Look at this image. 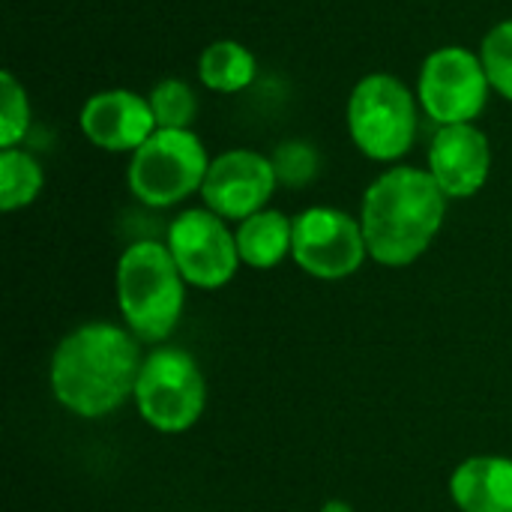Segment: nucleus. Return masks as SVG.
<instances>
[{"label":"nucleus","instance_id":"nucleus-2","mask_svg":"<svg viewBox=\"0 0 512 512\" xmlns=\"http://www.w3.org/2000/svg\"><path fill=\"white\" fill-rule=\"evenodd\" d=\"M447 195L429 168L393 165L363 195L360 225L369 258L384 267L414 264L438 237L447 216Z\"/></svg>","mask_w":512,"mask_h":512},{"label":"nucleus","instance_id":"nucleus-3","mask_svg":"<svg viewBox=\"0 0 512 512\" xmlns=\"http://www.w3.org/2000/svg\"><path fill=\"white\" fill-rule=\"evenodd\" d=\"M186 300V279L168 243L138 240L117 261V306L138 342H165Z\"/></svg>","mask_w":512,"mask_h":512},{"label":"nucleus","instance_id":"nucleus-21","mask_svg":"<svg viewBox=\"0 0 512 512\" xmlns=\"http://www.w3.org/2000/svg\"><path fill=\"white\" fill-rule=\"evenodd\" d=\"M324 512H351V510H348L345 504H327V507H324Z\"/></svg>","mask_w":512,"mask_h":512},{"label":"nucleus","instance_id":"nucleus-4","mask_svg":"<svg viewBox=\"0 0 512 512\" xmlns=\"http://www.w3.org/2000/svg\"><path fill=\"white\" fill-rule=\"evenodd\" d=\"M420 99L402 78L390 72L363 75L345 108L354 147L372 162H399L417 141Z\"/></svg>","mask_w":512,"mask_h":512},{"label":"nucleus","instance_id":"nucleus-13","mask_svg":"<svg viewBox=\"0 0 512 512\" xmlns=\"http://www.w3.org/2000/svg\"><path fill=\"white\" fill-rule=\"evenodd\" d=\"M450 498L462 512H512V459H465L450 477Z\"/></svg>","mask_w":512,"mask_h":512},{"label":"nucleus","instance_id":"nucleus-6","mask_svg":"<svg viewBox=\"0 0 512 512\" xmlns=\"http://www.w3.org/2000/svg\"><path fill=\"white\" fill-rule=\"evenodd\" d=\"M132 399L144 423L156 432L177 435L192 429L204 414L207 384L192 354L180 348H156L141 363Z\"/></svg>","mask_w":512,"mask_h":512},{"label":"nucleus","instance_id":"nucleus-20","mask_svg":"<svg viewBox=\"0 0 512 512\" xmlns=\"http://www.w3.org/2000/svg\"><path fill=\"white\" fill-rule=\"evenodd\" d=\"M279 183L306 186L318 174V150L306 141H285L273 156Z\"/></svg>","mask_w":512,"mask_h":512},{"label":"nucleus","instance_id":"nucleus-11","mask_svg":"<svg viewBox=\"0 0 512 512\" xmlns=\"http://www.w3.org/2000/svg\"><path fill=\"white\" fill-rule=\"evenodd\" d=\"M84 138L108 153H135L159 126L147 96L129 87H111L93 93L78 114Z\"/></svg>","mask_w":512,"mask_h":512},{"label":"nucleus","instance_id":"nucleus-7","mask_svg":"<svg viewBox=\"0 0 512 512\" xmlns=\"http://www.w3.org/2000/svg\"><path fill=\"white\" fill-rule=\"evenodd\" d=\"M492 96L480 51L465 45H441L426 54L417 75V99L435 126L477 123Z\"/></svg>","mask_w":512,"mask_h":512},{"label":"nucleus","instance_id":"nucleus-16","mask_svg":"<svg viewBox=\"0 0 512 512\" xmlns=\"http://www.w3.org/2000/svg\"><path fill=\"white\" fill-rule=\"evenodd\" d=\"M45 186V171L33 153L24 147L0 150V210L15 213L30 207Z\"/></svg>","mask_w":512,"mask_h":512},{"label":"nucleus","instance_id":"nucleus-12","mask_svg":"<svg viewBox=\"0 0 512 512\" xmlns=\"http://www.w3.org/2000/svg\"><path fill=\"white\" fill-rule=\"evenodd\" d=\"M426 168L450 201L474 198L492 174V144L477 123L438 126Z\"/></svg>","mask_w":512,"mask_h":512},{"label":"nucleus","instance_id":"nucleus-5","mask_svg":"<svg viewBox=\"0 0 512 512\" xmlns=\"http://www.w3.org/2000/svg\"><path fill=\"white\" fill-rule=\"evenodd\" d=\"M210 168L204 141L192 129H156L129 159V189L147 207H174L201 192Z\"/></svg>","mask_w":512,"mask_h":512},{"label":"nucleus","instance_id":"nucleus-15","mask_svg":"<svg viewBox=\"0 0 512 512\" xmlns=\"http://www.w3.org/2000/svg\"><path fill=\"white\" fill-rule=\"evenodd\" d=\"M258 75L255 54L237 39H216L198 57V81L213 93H240Z\"/></svg>","mask_w":512,"mask_h":512},{"label":"nucleus","instance_id":"nucleus-10","mask_svg":"<svg viewBox=\"0 0 512 512\" xmlns=\"http://www.w3.org/2000/svg\"><path fill=\"white\" fill-rule=\"evenodd\" d=\"M279 186V174L273 159L255 150H225L210 159L201 198L204 207L222 216L225 222H243L261 210L273 198Z\"/></svg>","mask_w":512,"mask_h":512},{"label":"nucleus","instance_id":"nucleus-1","mask_svg":"<svg viewBox=\"0 0 512 512\" xmlns=\"http://www.w3.org/2000/svg\"><path fill=\"white\" fill-rule=\"evenodd\" d=\"M141 363L132 330L108 321L81 324L51 357V390L66 411L84 420L108 417L135 396Z\"/></svg>","mask_w":512,"mask_h":512},{"label":"nucleus","instance_id":"nucleus-19","mask_svg":"<svg viewBox=\"0 0 512 512\" xmlns=\"http://www.w3.org/2000/svg\"><path fill=\"white\" fill-rule=\"evenodd\" d=\"M480 60L489 75L492 93L512 102V18L489 27L480 45Z\"/></svg>","mask_w":512,"mask_h":512},{"label":"nucleus","instance_id":"nucleus-14","mask_svg":"<svg viewBox=\"0 0 512 512\" xmlns=\"http://www.w3.org/2000/svg\"><path fill=\"white\" fill-rule=\"evenodd\" d=\"M237 252L240 261L252 270H273L291 255L294 246V219L282 210H261L243 222H237Z\"/></svg>","mask_w":512,"mask_h":512},{"label":"nucleus","instance_id":"nucleus-18","mask_svg":"<svg viewBox=\"0 0 512 512\" xmlns=\"http://www.w3.org/2000/svg\"><path fill=\"white\" fill-rule=\"evenodd\" d=\"M30 99L24 84L3 69L0 75V150L6 147H21L27 129H30Z\"/></svg>","mask_w":512,"mask_h":512},{"label":"nucleus","instance_id":"nucleus-17","mask_svg":"<svg viewBox=\"0 0 512 512\" xmlns=\"http://www.w3.org/2000/svg\"><path fill=\"white\" fill-rule=\"evenodd\" d=\"M159 129H192L198 114V96L183 78H162L147 93Z\"/></svg>","mask_w":512,"mask_h":512},{"label":"nucleus","instance_id":"nucleus-8","mask_svg":"<svg viewBox=\"0 0 512 512\" xmlns=\"http://www.w3.org/2000/svg\"><path fill=\"white\" fill-rule=\"evenodd\" d=\"M291 258L315 279H348L369 258L360 219L336 207H309L294 216Z\"/></svg>","mask_w":512,"mask_h":512},{"label":"nucleus","instance_id":"nucleus-9","mask_svg":"<svg viewBox=\"0 0 512 512\" xmlns=\"http://www.w3.org/2000/svg\"><path fill=\"white\" fill-rule=\"evenodd\" d=\"M168 249L186 279V285L216 291L228 285L237 273L240 252L237 237L225 225L222 216H216L207 207L183 210L168 225Z\"/></svg>","mask_w":512,"mask_h":512}]
</instances>
